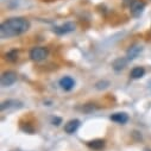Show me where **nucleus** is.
Returning a JSON list of instances; mask_svg holds the SVG:
<instances>
[{"mask_svg": "<svg viewBox=\"0 0 151 151\" xmlns=\"http://www.w3.org/2000/svg\"><path fill=\"white\" fill-rule=\"evenodd\" d=\"M31 24L26 18L23 17H17V18H10L5 20L1 26H0V35L1 38H12V37H17L23 35L30 29Z\"/></svg>", "mask_w": 151, "mask_h": 151, "instance_id": "f257e3e1", "label": "nucleus"}, {"mask_svg": "<svg viewBox=\"0 0 151 151\" xmlns=\"http://www.w3.org/2000/svg\"><path fill=\"white\" fill-rule=\"evenodd\" d=\"M49 55V49L45 47H35L30 51V58L35 62H41Z\"/></svg>", "mask_w": 151, "mask_h": 151, "instance_id": "f03ea898", "label": "nucleus"}, {"mask_svg": "<svg viewBox=\"0 0 151 151\" xmlns=\"http://www.w3.org/2000/svg\"><path fill=\"white\" fill-rule=\"evenodd\" d=\"M17 82V74L12 70H7L1 74L0 78V85L1 87H10Z\"/></svg>", "mask_w": 151, "mask_h": 151, "instance_id": "7ed1b4c3", "label": "nucleus"}, {"mask_svg": "<svg viewBox=\"0 0 151 151\" xmlns=\"http://www.w3.org/2000/svg\"><path fill=\"white\" fill-rule=\"evenodd\" d=\"M144 10H145V3L140 1V0H134V1L131 4V6H130V12L134 18L140 17L143 14Z\"/></svg>", "mask_w": 151, "mask_h": 151, "instance_id": "20e7f679", "label": "nucleus"}, {"mask_svg": "<svg viewBox=\"0 0 151 151\" xmlns=\"http://www.w3.org/2000/svg\"><path fill=\"white\" fill-rule=\"evenodd\" d=\"M74 30H75V24L73 22H67V23H64V24H62L60 26H55L54 27V32L56 35H60V36L67 35L69 32H73Z\"/></svg>", "mask_w": 151, "mask_h": 151, "instance_id": "39448f33", "label": "nucleus"}, {"mask_svg": "<svg viewBox=\"0 0 151 151\" xmlns=\"http://www.w3.org/2000/svg\"><path fill=\"white\" fill-rule=\"evenodd\" d=\"M23 107V104L18 100H7V101H4L1 102V111H10V109H17V108H22Z\"/></svg>", "mask_w": 151, "mask_h": 151, "instance_id": "423d86ee", "label": "nucleus"}, {"mask_svg": "<svg viewBox=\"0 0 151 151\" xmlns=\"http://www.w3.org/2000/svg\"><path fill=\"white\" fill-rule=\"evenodd\" d=\"M142 51H143V47H142V45H132V47L127 50L126 57H127L129 61H132V60L137 58V57L142 54Z\"/></svg>", "mask_w": 151, "mask_h": 151, "instance_id": "0eeeda50", "label": "nucleus"}, {"mask_svg": "<svg viewBox=\"0 0 151 151\" xmlns=\"http://www.w3.org/2000/svg\"><path fill=\"white\" fill-rule=\"evenodd\" d=\"M60 86L63 91H71L75 86V81L70 76H64L60 80Z\"/></svg>", "mask_w": 151, "mask_h": 151, "instance_id": "6e6552de", "label": "nucleus"}, {"mask_svg": "<svg viewBox=\"0 0 151 151\" xmlns=\"http://www.w3.org/2000/svg\"><path fill=\"white\" fill-rule=\"evenodd\" d=\"M79 126H80V120L79 119H71V120H69L64 125V131L68 134H71L74 132H76V130L79 129Z\"/></svg>", "mask_w": 151, "mask_h": 151, "instance_id": "1a4fd4ad", "label": "nucleus"}, {"mask_svg": "<svg viewBox=\"0 0 151 151\" xmlns=\"http://www.w3.org/2000/svg\"><path fill=\"white\" fill-rule=\"evenodd\" d=\"M127 63H129L127 57H118L117 60L113 61V63H112V68L114 69L116 71H120V70L125 69V67L127 65Z\"/></svg>", "mask_w": 151, "mask_h": 151, "instance_id": "9d476101", "label": "nucleus"}, {"mask_svg": "<svg viewBox=\"0 0 151 151\" xmlns=\"http://www.w3.org/2000/svg\"><path fill=\"white\" fill-rule=\"evenodd\" d=\"M111 120L118 123V124H125L129 122V116L124 112H119V113H114V114L111 116Z\"/></svg>", "mask_w": 151, "mask_h": 151, "instance_id": "9b49d317", "label": "nucleus"}, {"mask_svg": "<svg viewBox=\"0 0 151 151\" xmlns=\"http://www.w3.org/2000/svg\"><path fill=\"white\" fill-rule=\"evenodd\" d=\"M144 74H145V69H144L143 67H136V68H133V69L131 70V74H130V75H131L132 79L137 80V79L143 78Z\"/></svg>", "mask_w": 151, "mask_h": 151, "instance_id": "f8f14e48", "label": "nucleus"}, {"mask_svg": "<svg viewBox=\"0 0 151 151\" xmlns=\"http://www.w3.org/2000/svg\"><path fill=\"white\" fill-rule=\"evenodd\" d=\"M87 145L93 150H101L105 146V140L104 139H94V140L88 142Z\"/></svg>", "mask_w": 151, "mask_h": 151, "instance_id": "ddd939ff", "label": "nucleus"}, {"mask_svg": "<svg viewBox=\"0 0 151 151\" xmlns=\"http://www.w3.org/2000/svg\"><path fill=\"white\" fill-rule=\"evenodd\" d=\"M6 60L10 61V62H16V61L18 60V50H17V49L10 50V51L6 54Z\"/></svg>", "mask_w": 151, "mask_h": 151, "instance_id": "4468645a", "label": "nucleus"}, {"mask_svg": "<svg viewBox=\"0 0 151 151\" xmlns=\"http://www.w3.org/2000/svg\"><path fill=\"white\" fill-rule=\"evenodd\" d=\"M108 86H109V82H108V81H99V82H96V85H95L96 89H105V88H107Z\"/></svg>", "mask_w": 151, "mask_h": 151, "instance_id": "2eb2a0df", "label": "nucleus"}, {"mask_svg": "<svg viewBox=\"0 0 151 151\" xmlns=\"http://www.w3.org/2000/svg\"><path fill=\"white\" fill-rule=\"evenodd\" d=\"M61 122H62V120H61V118H54V119H52V124H54V125H56V126H57V125H60V123H61Z\"/></svg>", "mask_w": 151, "mask_h": 151, "instance_id": "dca6fc26", "label": "nucleus"}, {"mask_svg": "<svg viewBox=\"0 0 151 151\" xmlns=\"http://www.w3.org/2000/svg\"><path fill=\"white\" fill-rule=\"evenodd\" d=\"M144 151H151V150H147V149H145V150H144Z\"/></svg>", "mask_w": 151, "mask_h": 151, "instance_id": "f3484780", "label": "nucleus"}]
</instances>
